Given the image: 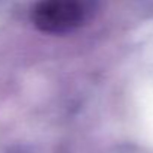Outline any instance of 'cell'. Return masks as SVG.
<instances>
[{
    "label": "cell",
    "mask_w": 153,
    "mask_h": 153,
    "mask_svg": "<svg viewBox=\"0 0 153 153\" xmlns=\"http://www.w3.org/2000/svg\"><path fill=\"white\" fill-rule=\"evenodd\" d=\"M98 6L99 0H39L32 21L44 33L66 35L89 23Z\"/></svg>",
    "instance_id": "1"
}]
</instances>
